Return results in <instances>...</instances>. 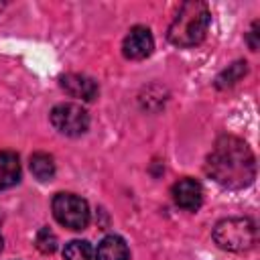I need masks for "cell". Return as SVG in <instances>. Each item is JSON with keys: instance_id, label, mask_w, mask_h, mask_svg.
I'll use <instances>...</instances> for the list:
<instances>
[{"instance_id": "obj_1", "label": "cell", "mask_w": 260, "mask_h": 260, "mask_svg": "<svg viewBox=\"0 0 260 260\" xmlns=\"http://www.w3.org/2000/svg\"><path fill=\"white\" fill-rule=\"evenodd\" d=\"M209 177L228 189H244L256 177V158L238 136H221L213 144L207 165Z\"/></svg>"}, {"instance_id": "obj_2", "label": "cell", "mask_w": 260, "mask_h": 260, "mask_svg": "<svg viewBox=\"0 0 260 260\" xmlns=\"http://www.w3.org/2000/svg\"><path fill=\"white\" fill-rule=\"evenodd\" d=\"M209 20L211 16L207 4L197 0L185 2L169 26V41L177 47H195L205 39Z\"/></svg>"}, {"instance_id": "obj_3", "label": "cell", "mask_w": 260, "mask_h": 260, "mask_svg": "<svg viewBox=\"0 0 260 260\" xmlns=\"http://www.w3.org/2000/svg\"><path fill=\"white\" fill-rule=\"evenodd\" d=\"M213 240L230 252H246L256 244V225L248 217H228L215 223Z\"/></svg>"}, {"instance_id": "obj_4", "label": "cell", "mask_w": 260, "mask_h": 260, "mask_svg": "<svg viewBox=\"0 0 260 260\" xmlns=\"http://www.w3.org/2000/svg\"><path fill=\"white\" fill-rule=\"evenodd\" d=\"M53 215L61 225H65L69 230H83L89 223L87 201L73 193H57L55 195Z\"/></svg>"}, {"instance_id": "obj_5", "label": "cell", "mask_w": 260, "mask_h": 260, "mask_svg": "<svg viewBox=\"0 0 260 260\" xmlns=\"http://www.w3.org/2000/svg\"><path fill=\"white\" fill-rule=\"evenodd\" d=\"M51 124L65 136H81L89 128V114L79 104H59L51 110Z\"/></svg>"}, {"instance_id": "obj_6", "label": "cell", "mask_w": 260, "mask_h": 260, "mask_svg": "<svg viewBox=\"0 0 260 260\" xmlns=\"http://www.w3.org/2000/svg\"><path fill=\"white\" fill-rule=\"evenodd\" d=\"M154 49V39L150 35V30L146 26H132L128 30V35L124 37L122 43V53L126 59H144L152 53Z\"/></svg>"}, {"instance_id": "obj_7", "label": "cell", "mask_w": 260, "mask_h": 260, "mask_svg": "<svg viewBox=\"0 0 260 260\" xmlns=\"http://www.w3.org/2000/svg\"><path fill=\"white\" fill-rule=\"evenodd\" d=\"M59 83L65 89V93H69L71 98H79L83 102H93L100 91L98 83L81 73H65L59 77Z\"/></svg>"}, {"instance_id": "obj_8", "label": "cell", "mask_w": 260, "mask_h": 260, "mask_svg": "<svg viewBox=\"0 0 260 260\" xmlns=\"http://www.w3.org/2000/svg\"><path fill=\"white\" fill-rule=\"evenodd\" d=\"M173 199L187 211H197L203 203V189L195 179H181L173 185Z\"/></svg>"}, {"instance_id": "obj_9", "label": "cell", "mask_w": 260, "mask_h": 260, "mask_svg": "<svg viewBox=\"0 0 260 260\" xmlns=\"http://www.w3.org/2000/svg\"><path fill=\"white\" fill-rule=\"evenodd\" d=\"M20 181V160L16 152H0V191L16 185Z\"/></svg>"}, {"instance_id": "obj_10", "label": "cell", "mask_w": 260, "mask_h": 260, "mask_svg": "<svg viewBox=\"0 0 260 260\" xmlns=\"http://www.w3.org/2000/svg\"><path fill=\"white\" fill-rule=\"evenodd\" d=\"M95 260H130V250L120 236H108L100 242Z\"/></svg>"}, {"instance_id": "obj_11", "label": "cell", "mask_w": 260, "mask_h": 260, "mask_svg": "<svg viewBox=\"0 0 260 260\" xmlns=\"http://www.w3.org/2000/svg\"><path fill=\"white\" fill-rule=\"evenodd\" d=\"M30 173L39 181H51L55 177V160L47 152H35L30 156Z\"/></svg>"}, {"instance_id": "obj_12", "label": "cell", "mask_w": 260, "mask_h": 260, "mask_svg": "<svg viewBox=\"0 0 260 260\" xmlns=\"http://www.w3.org/2000/svg\"><path fill=\"white\" fill-rule=\"evenodd\" d=\"M65 260H91V246L85 240H71L63 250Z\"/></svg>"}, {"instance_id": "obj_13", "label": "cell", "mask_w": 260, "mask_h": 260, "mask_svg": "<svg viewBox=\"0 0 260 260\" xmlns=\"http://www.w3.org/2000/svg\"><path fill=\"white\" fill-rule=\"evenodd\" d=\"M246 61H236L234 65H230L217 79H215V85L217 87H228V85H234L236 81L242 79V75L246 73Z\"/></svg>"}, {"instance_id": "obj_14", "label": "cell", "mask_w": 260, "mask_h": 260, "mask_svg": "<svg viewBox=\"0 0 260 260\" xmlns=\"http://www.w3.org/2000/svg\"><path fill=\"white\" fill-rule=\"evenodd\" d=\"M35 246L43 254H53L57 250V236L49 228H41L39 234H37V238H35Z\"/></svg>"}, {"instance_id": "obj_15", "label": "cell", "mask_w": 260, "mask_h": 260, "mask_svg": "<svg viewBox=\"0 0 260 260\" xmlns=\"http://www.w3.org/2000/svg\"><path fill=\"white\" fill-rule=\"evenodd\" d=\"M256 26H258V22H254V26H252V37H256ZM250 47H252V51H256V47H258V45H256V41H252V43H250Z\"/></svg>"}, {"instance_id": "obj_16", "label": "cell", "mask_w": 260, "mask_h": 260, "mask_svg": "<svg viewBox=\"0 0 260 260\" xmlns=\"http://www.w3.org/2000/svg\"><path fill=\"white\" fill-rule=\"evenodd\" d=\"M0 250H2V236H0Z\"/></svg>"}]
</instances>
